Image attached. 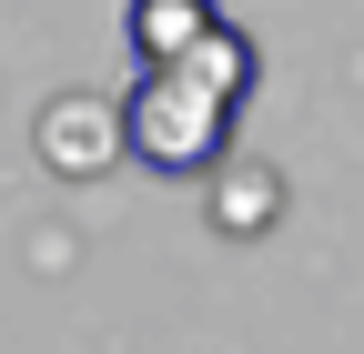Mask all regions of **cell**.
<instances>
[{
	"instance_id": "1",
	"label": "cell",
	"mask_w": 364,
	"mask_h": 354,
	"mask_svg": "<svg viewBox=\"0 0 364 354\" xmlns=\"http://www.w3.org/2000/svg\"><path fill=\"white\" fill-rule=\"evenodd\" d=\"M253 71H263V61H253V41H243L233 21L203 31L193 51L152 61V71L122 92V152L152 162V172H172V183L213 172L223 142H233V112L253 102Z\"/></svg>"
},
{
	"instance_id": "3",
	"label": "cell",
	"mask_w": 364,
	"mask_h": 354,
	"mask_svg": "<svg viewBox=\"0 0 364 354\" xmlns=\"http://www.w3.org/2000/svg\"><path fill=\"white\" fill-rule=\"evenodd\" d=\"M122 31H132V61L152 71V61H172V51H193L203 31H223V11H213V0H132Z\"/></svg>"
},
{
	"instance_id": "2",
	"label": "cell",
	"mask_w": 364,
	"mask_h": 354,
	"mask_svg": "<svg viewBox=\"0 0 364 354\" xmlns=\"http://www.w3.org/2000/svg\"><path fill=\"white\" fill-rule=\"evenodd\" d=\"M41 162L61 183H91V172L122 162V102H91V92H61L41 112Z\"/></svg>"
},
{
	"instance_id": "4",
	"label": "cell",
	"mask_w": 364,
	"mask_h": 354,
	"mask_svg": "<svg viewBox=\"0 0 364 354\" xmlns=\"http://www.w3.org/2000/svg\"><path fill=\"white\" fill-rule=\"evenodd\" d=\"M273 203H284V183H273L263 162H243V172H223L213 223H223V233H263V223H273Z\"/></svg>"
}]
</instances>
